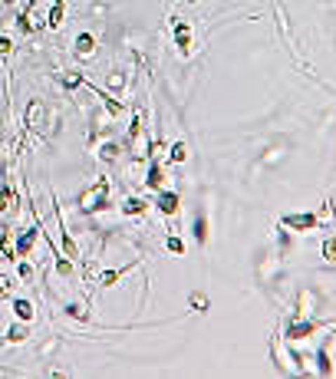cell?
<instances>
[{
	"label": "cell",
	"mask_w": 336,
	"mask_h": 379,
	"mask_svg": "<svg viewBox=\"0 0 336 379\" xmlns=\"http://www.w3.org/2000/svg\"><path fill=\"white\" fill-rule=\"evenodd\" d=\"M159 208H162V215H175L178 211V195L175 192H162L159 195Z\"/></svg>",
	"instance_id": "8992f818"
},
{
	"label": "cell",
	"mask_w": 336,
	"mask_h": 379,
	"mask_svg": "<svg viewBox=\"0 0 336 379\" xmlns=\"http://www.w3.org/2000/svg\"><path fill=\"white\" fill-rule=\"evenodd\" d=\"M13 314H17V320H27V324H30L33 320V303L30 300H13Z\"/></svg>",
	"instance_id": "ba28073f"
},
{
	"label": "cell",
	"mask_w": 336,
	"mask_h": 379,
	"mask_svg": "<svg viewBox=\"0 0 336 379\" xmlns=\"http://www.w3.org/2000/svg\"><path fill=\"white\" fill-rule=\"evenodd\" d=\"M76 53L79 56H93V53H96V40H93L89 33H79V36H76Z\"/></svg>",
	"instance_id": "52a82bcc"
},
{
	"label": "cell",
	"mask_w": 336,
	"mask_h": 379,
	"mask_svg": "<svg viewBox=\"0 0 336 379\" xmlns=\"http://www.w3.org/2000/svg\"><path fill=\"white\" fill-rule=\"evenodd\" d=\"M27 336H30V326H27V320H20V324H11V326H7V340H11V343H23Z\"/></svg>",
	"instance_id": "277c9868"
},
{
	"label": "cell",
	"mask_w": 336,
	"mask_h": 379,
	"mask_svg": "<svg viewBox=\"0 0 336 379\" xmlns=\"http://www.w3.org/2000/svg\"><path fill=\"white\" fill-rule=\"evenodd\" d=\"M122 211H126V215H135V211H139V215H142V211H145V201H142V198H129Z\"/></svg>",
	"instance_id": "9c48e42d"
},
{
	"label": "cell",
	"mask_w": 336,
	"mask_h": 379,
	"mask_svg": "<svg viewBox=\"0 0 336 379\" xmlns=\"http://www.w3.org/2000/svg\"><path fill=\"white\" fill-rule=\"evenodd\" d=\"M149 185H155V188L162 185V168H159V165H152V178H149Z\"/></svg>",
	"instance_id": "5bb4252c"
},
{
	"label": "cell",
	"mask_w": 336,
	"mask_h": 379,
	"mask_svg": "<svg viewBox=\"0 0 336 379\" xmlns=\"http://www.w3.org/2000/svg\"><path fill=\"white\" fill-rule=\"evenodd\" d=\"M4 4H7V7H11V4H13V0H4Z\"/></svg>",
	"instance_id": "d6986e66"
},
{
	"label": "cell",
	"mask_w": 336,
	"mask_h": 379,
	"mask_svg": "<svg viewBox=\"0 0 336 379\" xmlns=\"http://www.w3.org/2000/svg\"><path fill=\"white\" fill-rule=\"evenodd\" d=\"M13 205H17V195H13L11 188H7V182H0V215L13 211Z\"/></svg>",
	"instance_id": "5b68a950"
},
{
	"label": "cell",
	"mask_w": 336,
	"mask_h": 379,
	"mask_svg": "<svg viewBox=\"0 0 336 379\" xmlns=\"http://www.w3.org/2000/svg\"><path fill=\"white\" fill-rule=\"evenodd\" d=\"M30 274H33V267H30V264H27V260H23V264H20V277H23V281H27Z\"/></svg>",
	"instance_id": "ac0fdd59"
},
{
	"label": "cell",
	"mask_w": 336,
	"mask_h": 379,
	"mask_svg": "<svg viewBox=\"0 0 336 379\" xmlns=\"http://www.w3.org/2000/svg\"><path fill=\"white\" fill-rule=\"evenodd\" d=\"M195 234H198V241H205L208 238V225H205V218L198 215V225H195Z\"/></svg>",
	"instance_id": "8fae6325"
},
{
	"label": "cell",
	"mask_w": 336,
	"mask_h": 379,
	"mask_svg": "<svg viewBox=\"0 0 336 379\" xmlns=\"http://www.w3.org/2000/svg\"><path fill=\"white\" fill-rule=\"evenodd\" d=\"M7 293H11V277H4V274H0V300H4Z\"/></svg>",
	"instance_id": "4fadbf2b"
},
{
	"label": "cell",
	"mask_w": 336,
	"mask_h": 379,
	"mask_svg": "<svg viewBox=\"0 0 336 379\" xmlns=\"http://www.w3.org/2000/svg\"><path fill=\"white\" fill-rule=\"evenodd\" d=\"M165 244H168V251H175V254H182V251H184V244H182L178 238H168Z\"/></svg>",
	"instance_id": "9a60e30c"
},
{
	"label": "cell",
	"mask_w": 336,
	"mask_h": 379,
	"mask_svg": "<svg viewBox=\"0 0 336 379\" xmlns=\"http://www.w3.org/2000/svg\"><path fill=\"white\" fill-rule=\"evenodd\" d=\"M106 192H109V182L106 178H99L86 195H83V208H86V211H99V208H106Z\"/></svg>",
	"instance_id": "6da1fadb"
},
{
	"label": "cell",
	"mask_w": 336,
	"mask_h": 379,
	"mask_svg": "<svg viewBox=\"0 0 336 379\" xmlns=\"http://www.w3.org/2000/svg\"><path fill=\"white\" fill-rule=\"evenodd\" d=\"M0 165H4V152H0Z\"/></svg>",
	"instance_id": "ffe728a7"
},
{
	"label": "cell",
	"mask_w": 336,
	"mask_h": 379,
	"mask_svg": "<svg viewBox=\"0 0 336 379\" xmlns=\"http://www.w3.org/2000/svg\"><path fill=\"white\" fill-rule=\"evenodd\" d=\"M56 271H60V274H69L73 267H69V260H56Z\"/></svg>",
	"instance_id": "e0dca14e"
},
{
	"label": "cell",
	"mask_w": 336,
	"mask_h": 379,
	"mask_svg": "<svg viewBox=\"0 0 336 379\" xmlns=\"http://www.w3.org/2000/svg\"><path fill=\"white\" fill-rule=\"evenodd\" d=\"M23 126H27V129H40V126H43V102L33 99L30 106H27V119H23Z\"/></svg>",
	"instance_id": "7a4b0ae2"
},
{
	"label": "cell",
	"mask_w": 336,
	"mask_h": 379,
	"mask_svg": "<svg viewBox=\"0 0 336 379\" xmlns=\"http://www.w3.org/2000/svg\"><path fill=\"white\" fill-rule=\"evenodd\" d=\"M323 254H326V260H333V264H336V238H330L323 244Z\"/></svg>",
	"instance_id": "30bf717a"
},
{
	"label": "cell",
	"mask_w": 336,
	"mask_h": 379,
	"mask_svg": "<svg viewBox=\"0 0 336 379\" xmlns=\"http://www.w3.org/2000/svg\"><path fill=\"white\" fill-rule=\"evenodd\" d=\"M11 53H13L11 36H0V56H11Z\"/></svg>",
	"instance_id": "7c38bea8"
},
{
	"label": "cell",
	"mask_w": 336,
	"mask_h": 379,
	"mask_svg": "<svg viewBox=\"0 0 336 379\" xmlns=\"http://www.w3.org/2000/svg\"><path fill=\"white\" fill-rule=\"evenodd\" d=\"M182 159H184V145L178 142V145L172 149V162H182Z\"/></svg>",
	"instance_id": "2e32d148"
},
{
	"label": "cell",
	"mask_w": 336,
	"mask_h": 379,
	"mask_svg": "<svg viewBox=\"0 0 336 379\" xmlns=\"http://www.w3.org/2000/svg\"><path fill=\"white\" fill-rule=\"evenodd\" d=\"M40 231V227H36ZM36 231H23L20 238H17V258H30V251H33V244H36Z\"/></svg>",
	"instance_id": "3957f363"
}]
</instances>
